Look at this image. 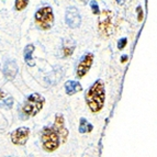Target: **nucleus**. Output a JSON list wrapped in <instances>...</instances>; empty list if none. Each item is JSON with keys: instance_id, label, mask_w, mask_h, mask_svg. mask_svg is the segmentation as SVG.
<instances>
[{"instance_id": "2", "label": "nucleus", "mask_w": 157, "mask_h": 157, "mask_svg": "<svg viewBox=\"0 0 157 157\" xmlns=\"http://www.w3.org/2000/svg\"><path fill=\"white\" fill-rule=\"evenodd\" d=\"M44 104V98L38 95V93H33L30 97L27 98V100L22 107V111L23 113L30 115V117H34L42 110Z\"/></svg>"}, {"instance_id": "12", "label": "nucleus", "mask_w": 157, "mask_h": 157, "mask_svg": "<svg viewBox=\"0 0 157 157\" xmlns=\"http://www.w3.org/2000/svg\"><path fill=\"white\" fill-rule=\"evenodd\" d=\"M34 51V46L33 45H27L25 49H24V60L27 62V65L30 66H34V63H33L32 60V53Z\"/></svg>"}, {"instance_id": "23", "label": "nucleus", "mask_w": 157, "mask_h": 157, "mask_svg": "<svg viewBox=\"0 0 157 157\" xmlns=\"http://www.w3.org/2000/svg\"><path fill=\"white\" fill-rule=\"evenodd\" d=\"M125 60H128V57H126V56H123V57H122V62H124Z\"/></svg>"}, {"instance_id": "10", "label": "nucleus", "mask_w": 157, "mask_h": 157, "mask_svg": "<svg viewBox=\"0 0 157 157\" xmlns=\"http://www.w3.org/2000/svg\"><path fill=\"white\" fill-rule=\"evenodd\" d=\"M16 71H18V66L14 60H8L3 66V73L8 79H13L16 75Z\"/></svg>"}, {"instance_id": "6", "label": "nucleus", "mask_w": 157, "mask_h": 157, "mask_svg": "<svg viewBox=\"0 0 157 157\" xmlns=\"http://www.w3.org/2000/svg\"><path fill=\"white\" fill-rule=\"evenodd\" d=\"M65 20L66 23L68 24V27H73V29L74 27H78L81 23L80 14H79L78 10H77L76 8H74V7L67 8L65 14Z\"/></svg>"}, {"instance_id": "22", "label": "nucleus", "mask_w": 157, "mask_h": 157, "mask_svg": "<svg viewBox=\"0 0 157 157\" xmlns=\"http://www.w3.org/2000/svg\"><path fill=\"white\" fill-rule=\"evenodd\" d=\"M79 1H81V2L85 5V3H87V1H88V0H79Z\"/></svg>"}, {"instance_id": "21", "label": "nucleus", "mask_w": 157, "mask_h": 157, "mask_svg": "<svg viewBox=\"0 0 157 157\" xmlns=\"http://www.w3.org/2000/svg\"><path fill=\"white\" fill-rule=\"evenodd\" d=\"M123 1H124V0H117V2H119L120 5H122V3H123Z\"/></svg>"}, {"instance_id": "14", "label": "nucleus", "mask_w": 157, "mask_h": 157, "mask_svg": "<svg viewBox=\"0 0 157 157\" xmlns=\"http://www.w3.org/2000/svg\"><path fill=\"white\" fill-rule=\"evenodd\" d=\"M92 125L87 122L86 119L80 120V125H79V132L80 133H87V132H91Z\"/></svg>"}, {"instance_id": "8", "label": "nucleus", "mask_w": 157, "mask_h": 157, "mask_svg": "<svg viewBox=\"0 0 157 157\" xmlns=\"http://www.w3.org/2000/svg\"><path fill=\"white\" fill-rule=\"evenodd\" d=\"M92 60H93V55L90 53H88L82 57V60H80V63L78 64V67H77V76L84 77L86 75L91 67Z\"/></svg>"}, {"instance_id": "16", "label": "nucleus", "mask_w": 157, "mask_h": 157, "mask_svg": "<svg viewBox=\"0 0 157 157\" xmlns=\"http://www.w3.org/2000/svg\"><path fill=\"white\" fill-rule=\"evenodd\" d=\"M90 7H91V10L95 14H99V13H100L99 7H98V3L96 1H91V2H90Z\"/></svg>"}, {"instance_id": "4", "label": "nucleus", "mask_w": 157, "mask_h": 157, "mask_svg": "<svg viewBox=\"0 0 157 157\" xmlns=\"http://www.w3.org/2000/svg\"><path fill=\"white\" fill-rule=\"evenodd\" d=\"M99 32L103 36L108 38L114 32V24H113V14L110 11H102L100 18H99Z\"/></svg>"}, {"instance_id": "17", "label": "nucleus", "mask_w": 157, "mask_h": 157, "mask_svg": "<svg viewBox=\"0 0 157 157\" xmlns=\"http://www.w3.org/2000/svg\"><path fill=\"white\" fill-rule=\"evenodd\" d=\"M126 42H128V40H126L125 38H121L119 42H118V49H124V46L126 45Z\"/></svg>"}, {"instance_id": "3", "label": "nucleus", "mask_w": 157, "mask_h": 157, "mask_svg": "<svg viewBox=\"0 0 157 157\" xmlns=\"http://www.w3.org/2000/svg\"><path fill=\"white\" fill-rule=\"evenodd\" d=\"M42 143L43 147L49 151L53 152L55 151L58 145H60V135L53 128H46L43 131V135H42Z\"/></svg>"}, {"instance_id": "20", "label": "nucleus", "mask_w": 157, "mask_h": 157, "mask_svg": "<svg viewBox=\"0 0 157 157\" xmlns=\"http://www.w3.org/2000/svg\"><path fill=\"white\" fill-rule=\"evenodd\" d=\"M5 97V92L2 91V90H0V98H3Z\"/></svg>"}, {"instance_id": "15", "label": "nucleus", "mask_w": 157, "mask_h": 157, "mask_svg": "<svg viewBox=\"0 0 157 157\" xmlns=\"http://www.w3.org/2000/svg\"><path fill=\"white\" fill-rule=\"evenodd\" d=\"M29 3V0H16V10H23Z\"/></svg>"}, {"instance_id": "13", "label": "nucleus", "mask_w": 157, "mask_h": 157, "mask_svg": "<svg viewBox=\"0 0 157 157\" xmlns=\"http://www.w3.org/2000/svg\"><path fill=\"white\" fill-rule=\"evenodd\" d=\"M74 49H75V44L73 43L71 41H69V40L65 41L64 46H63L64 55H65V56H71V55L73 54V52H74Z\"/></svg>"}, {"instance_id": "11", "label": "nucleus", "mask_w": 157, "mask_h": 157, "mask_svg": "<svg viewBox=\"0 0 157 157\" xmlns=\"http://www.w3.org/2000/svg\"><path fill=\"white\" fill-rule=\"evenodd\" d=\"M65 89H66V92H67V95H75L77 92H79L82 89L81 88V85L76 80H68L67 82L65 84Z\"/></svg>"}, {"instance_id": "18", "label": "nucleus", "mask_w": 157, "mask_h": 157, "mask_svg": "<svg viewBox=\"0 0 157 157\" xmlns=\"http://www.w3.org/2000/svg\"><path fill=\"white\" fill-rule=\"evenodd\" d=\"M12 103H13V99L12 98H8V99H5V101H3V104H5L7 108H11Z\"/></svg>"}, {"instance_id": "7", "label": "nucleus", "mask_w": 157, "mask_h": 157, "mask_svg": "<svg viewBox=\"0 0 157 157\" xmlns=\"http://www.w3.org/2000/svg\"><path fill=\"white\" fill-rule=\"evenodd\" d=\"M30 135V130L27 128H19L11 134V141L16 145H23L25 144Z\"/></svg>"}, {"instance_id": "19", "label": "nucleus", "mask_w": 157, "mask_h": 157, "mask_svg": "<svg viewBox=\"0 0 157 157\" xmlns=\"http://www.w3.org/2000/svg\"><path fill=\"white\" fill-rule=\"evenodd\" d=\"M137 12H138V20L141 21L142 19H143V11H142L141 7H138V8H137Z\"/></svg>"}, {"instance_id": "5", "label": "nucleus", "mask_w": 157, "mask_h": 157, "mask_svg": "<svg viewBox=\"0 0 157 157\" xmlns=\"http://www.w3.org/2000/svg\"><path fill=\"white\" fill-rule=\"evenodd\" d=\"M54 21V16L51 7H44L35 13V22L42 30H49Z\"/></svg>"}, {"instance_id": "9", "label": "nucleus", "mask_w": 157, "mask_h": 157, "mask_svg": "<svg viewBox=\"0 0 157 157\" xmlns=\"http://www.w3.org/2000/svg\"><path fill=\"white\" fill-rule=\"evenodd\" d=\"M65 120L64 117L62 114H57L55 118V130L56 132L62 136L63 142H65L67 140V130L65 129Z\"/></svg>"}, {"instance_id": "1", "label": "nucleus", "mask_w": 157, "mask_h": 157, "mask_svg": "<svg viewBox=\"0 0 157 157\" xmlns=\"http://www.w3.org/2000/svg\"><path fill=\"white\" fill-rule=\"evenodd\" d=\"M86 100L92 112H98L102 109L104 102V87L102 81L97 80L92 85L87 93Z\"/></svg>"}]
</instances>
